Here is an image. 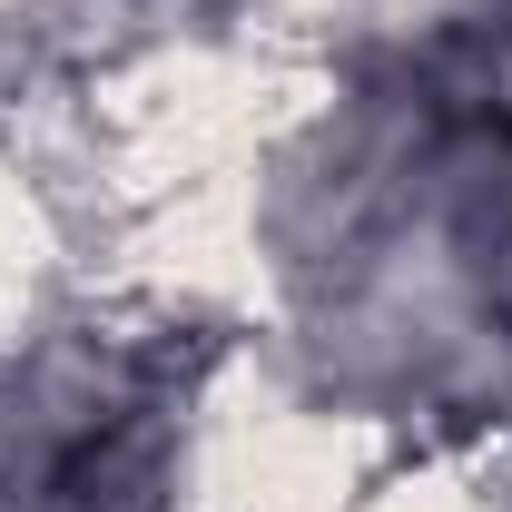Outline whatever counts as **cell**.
I'll return each instance as SVG.
<instances>
[]
</instances>
